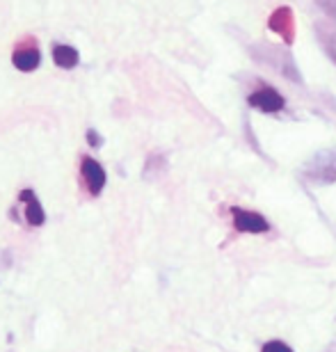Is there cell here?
Returning a JSON list of instances; mask_svg holds the SVG:
<instances>
[{
	"mask_svg": "<svg viewBox=\"0 0 336 352\" xmlns=\"http://www.w3.org/2000/svg\"><path fill=\"white\" fill-rule=\"evenodd\" d=\"M261 352H293V348H291V346H286L284 341H268V343L263 346Z\"/></svg>",
	"mask_w": 336,
	"mask_h": 352,
	"instance_id": "cell-11",
	"label": "cell"
},
{
	"mask_svg": "<svg viewBox=\"0 0 336 352\" xmlns=\"http://www.w3.org/2000/svg\"><path fill=\"white\" fill-rule=\"evenodd\" d=\"M247 103L251 105L254 110H261V112H279L284 108V96L279 94L275 87H258L256 91H251L247 96Z\"/></svg>",
	"mask_w": 336,
	"mask_h": 352,
	"instance_id": "cell-3",
	"label": "cell"
},
{
	"mask_svg": "<svg viewBox=\"0 0 336 352\" xmlns=\"http://www.w3.org/2000/svg\"><path fill=\"white\" fill-rule=\"evenodd\" d=\"M316 5L334 21V25H336V0H316Z\"/></svg>",
	"mask_w": 336,
	"mask_h": 352,
	"instance_id": "cell-10",
	"label": "cell"
},
{
	"mask_svg": "<svg viewBox=\"0 0 336 352\" xmlns=\"http://www.w3.org/2000/svg\"><path fill=\"white\" fill-rule=\"evenodd\" d=\"M12 62H14V67H16L19 72H25V74L34 72V69L39 67V62H41V53L37 48V41L27 39L25 44H21L16 51H14Z\"/></svg>",
	"mask_w": 336,
	"mask_h": 352,
	"instance_id": "cell-5",
	"label": "cell"
},
{
	"mask_svg": "<svg viewBox=\"0 0 336 352\" xmlns=\"http://www.w3.org/2000/svg\"><path fill=\"white\" fill-rule=\"evenodd\" d=\"M80 174H82V181H85V188L89 190V195L92 197L101 195V190L106 188V170H103L94 158H82Z\"/></svg>",
	"mask_w": 336,
	"mask_h": 352,
	"instance_id": "cell-4",
	"label": "cell"
},
{
	"mask_svg": "<svg viewBox=\"0 0 336 352\" xmlns=\"http://www.w3.org/2000/svg\"><path fill=\"white\" fill-rule=\"evenodd\" d=\"M231 217H234V227L240 234H265L270 231V224L263 215L254 213V210L231 208Z\"/></svg>",
	"mask_w": 336,
	"mask_h": 352,
	"instance_id": "cell-1",
	"label": "cell"
},
{
	"mask_svg": "<svg viewBox=\"0 0 336 352\" xmlns=\"http://www.w3.org/2000/svg\"><path fill=\"white\" fill-rule=\"evenodd\" d=\"M316 34H318L320 46L325 48V53L330 55V60L336 65V30H330V28H325L323 23H318Z\"/></svg>",
	"mask_w": 336,
	"mask_h": 352,
	"instance_id": "cell-9",
	"label": "cell"
},
{
	"mask_svg": "<svg viewBox=\"0 0 336 352\" xmlns=\"http://www.w3.org/2000/svg\"><path fill=\"white\" fill-rule=\"evenodd\" d=\"M268 23L279 37H284L286 44H293V12L289 7H279V10L272 12Z\"/></svg>",
	"mask_w": 336,
	"mask_h": 352,
	"instance_id": "cell-6",
	"label": "cell"
},
{
	"mask_svg": "<svg viewBox=\"0 0 336 352\" xmlns=\"http://www.w3.org/2000/svg\"><path fill=\"white\" fill-rule=\"evenodd\" d=\"M87 138H89V144L92 146H101V135L96 131H87Z\"/></svg>",
	"mask_w": 336,
	"mask_h": 352,
	"instance_id": "cell-12",
	"label": "cell"
},
{
	"mask_svg": "<svg viewBox=\"0 0 336 352\" xmlns=\"http://www.w3.org/2000/svg\"><path fill=\"white\" fill-rule=\"evenodd\" d=\"M306 174L318 183H332L336 181V153L334 151H323L309 163Z\"/></svg>",
	"mask_w": 336,
	"mask_h": 352,
	"instance_id": "cell-2",
	"label": "cell"
},
{
	"mask_svg": "<svg viewBox=\"0 0 336 352\" xmlns=\"http://www.w3.org/2000/svg\"><path fill=\"white\" fill-rule=\"evenodd\" d=\"M53 62H55V65H58L60 69H74V67L80 62V55H78V51H76L74 46L55 44V46H53Z\"/></svg>",
	"mask_w": 336,
	"mask_h": 352,
	"instance_id": "cell-8",
	"label": "cell"
},
{
	"mask_svg": "<svg viewBox=\"0 0 336 352\" xmlns=\"http://www.w3.org/2000/svg\"><path fill=\"white\" fill-rule=\"evenodd\" d=\"M21 201H23V206H25L27 224H32V227H41L46 220V213H44V208H41V204H39L37 197H34L32 190H23V192H21Z\"/></svg>",
	"mask_w": 336,
	"mask_h": 352,
	"instance_id": "cell-7",
	"label": "cell"
}]
</instances>
